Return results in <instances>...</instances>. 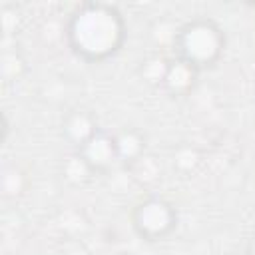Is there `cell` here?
<instances>
[{"label": "cell", "mask_w": 255, "mask_h": 255, "mask_svg": "<svg viewBox=\"0 0 255 255\" xmlns=\"http://www.w3.org/2000/svg\"><path fill=\"white\" fill-rule=\"evenodd\" d=\"M68 46L86 62H102L114 56L126 40V22L120 10L104 2L78 6L66 26Z\"/></svg>", "instance_id": "cell-1"}, {"label": "cell", "mask_w": 255, "mask_h": 255, "mask_svg": "<svg viewBox=\"0 0 255 255\" xmlns=\"http://www.w3.org/2000/svg\"><path fill=\"white\" fill-rule=\"evenodd\" d=\"M175 58L191 64L197 70L211 68L223 54L225 36L221 28L205 18L191 20L175 32Z\"/></svg>", "instance_id": "cell-2"}, {"label": "cell", "mask_w": 255, "mask_h": 255, "mask_svg": "<svg viewBox=\"0 0 255 255\" xmlns=\"http://www.w3.org/2000/svg\"><path fill=\"white\" fill-rule=\"evenodd\" d=\"M131 223L141 239L157 241L173 231L177 223V211L163 197H147L135 205Z\"/></svg>", "instance_id": "cell-3"}, {"label": "cell", "mask_w": 255, "mask_h": 255, "mask_svg": "<svg viewBox=\"0 0 255 255\" xmlns=\"http://www.w3.org/2000/svg\"><path fill=\"white\" fill-rule=\"evenodd\" d=\"M78 153L88 161V165L96 171V173H104L108 171L118 159V149H116V139L114 135H110L108 131L98 129L80 149Z\"/></svg>", "instance_id": "cell-4"}, {"label": "cell", "mask_w": 255, "mask_h": 255, "mask_svg": "<svg viewBox=\"0 0 255 255\" xmlns=\"http://www.w3.org/2000/svg\"><path fill=\"white\" fill-rule=\"evenodd\" d=\"M197 74H199L197 68H193L191 64L175 58V60L169 62V68H167V74H165V80H163L161 88L173 98L187 96L197 84Z\"/></svg>", "instance_id": "cell-5"}, {"label": "cell", "mask_w": 255, "mask_h": 255, "mask_svg": "<svg viewBox=\"0 0 255 255\" xmlns=\"http://www.w3.org/2000/svg\"><path fill=\"white\" fill-rule=\"evenodd\" d=\"M98 131V126H96V120L90 112L86 110H72L66 118H64V124H62V133L64 137L76 145V149H80L94 133Z\"/></svg>", "instance_id": "cell-6"}, {"label": "cell", "mask_w": 255, "mask_h": 255, "mask_svg": "<svg viewBox=\"0 0 255 255\" xmlns=\"http://www.w3.org/2000/svg\"><path fill=\"white\" fill-rule=\"evenodd\" d=\"M118 159L126 165H133L137 159L145 155V137L137 129H122L114 135Z\"/></svg>", "instance_id": "cell-7"}, {"label": "cell", "mask_w": 255, "mask_h": 255, "mask_svg": "<svg viewBox=\"0 0 255 255\" xmlns=\"http://www.w3.org/2000/svg\"><path fill=\"white\" fill-rule=\"evenodd\" d=\"M62 173H64V179L68 183H72V185H84V183H88L92 179V175H96V171L88 165V161L78 151L64 159Z\"/></svg>", "instance_id": "cell-8"}, {"label": "cell", "mask_w": 255, "mask_h": 255, "mask_svg": "<svg viewBox=\"0 0 255 255\" xmlns=\"http://www.w3.org/2000/svg\"><path fill=\"white\" fill-rule=\"evenodd\" d=\"M169 62L167 58L159 56V54H153L149 58H145L139 66V76L151 84V86H161L163 80H165V74H167V68H169Z\"/></svg>", "instance_id": "cell-9"}, {"label": "cell", "mask_w": 255, "mask_h": 255, "mask_svg": "<svg viewBox=\"0 0 255 255\" xmlns=\"http://www.w3.org/2000/svg\"><path fill=\"white\" fill-rule=\"evenodd\" d=\"M0 185H2V193L6 197H18L26 189V175H24V171L20 167L8 165L2 171Z\"/></svg>", "instance_id": "cell-10"}, {"label": "cell", "mask_w": 255, "mask_h": 255, "mask_svg": "<svg viewBox=\"0 0 255 255\" xmlns=\"http://www.w3.org/2000/svg\"><path fill=\"white\" fill-rule=\"evenodd\" d=\"M26 70V62L22 58V54L18 50H6L2 54V60H0V72H2V78L6 82H14L18 80Z\"/></svg>", "instance_id": "cell-11"}, {"label": "cell", "mask_w": 255, "mask_h": 255, "mask_svg": "<svg viewBox=\"0 0 255 255\" xmlns=\"http://www.w3.org/2000/svg\"><path fill=\"white\" fill-rule=\"evenodd\" d=\"M197 163H199V155H197V151L191 149V147H181V149L173 155V165H175L179 171H183V173L195 169Z\"/></svg>", "instance_id": "cell-12"}, {"label": "cell", "mask_w": 255, "mask_h": 255, "mask_svg": "<svg viewBox=\"0 0 255 255\" xmlns=\"http://www.w3.org/2000/svg\"><path fill=\"white\" fill-rule=\"evenodd\" d=\"M245 255H255V233L245 243Z\"/></svg>", "instance_id": "cell-13"}]
</instances>
